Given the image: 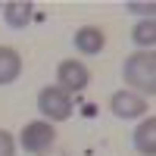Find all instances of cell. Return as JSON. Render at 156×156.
I'll return each instance as SVG.
<instances>
[{
  "label": "cell",
  "instance_id": "obj_1",
  "mask_svg": "<svg viewBox=\"0 0 156 156\" xmlns=\"http://www.w3.org/2000/svg\"><path fill=\"white\" fill-rule=\"evenodd\" d=\"M122 78L131 94L150 100L156 94V53L153 50H134L122 62Z\"/></svg>",
  "mask_w": 156,
  "mask_h": 156
},
{
  "label": "cell",
  "instance_id": "obj_2",
  "mask_svg": "<svg viewBox=\"0 0 156 156\" xmlns=\"http://www.w3.org/2000/svg\"><path fill=\"white\" fill-rule=\"evenodd\" d=\"M53 144H56V128L50 122H44V119H34L28 125H22L19 140H16V147H22L25 153H31V156H44Z\"/></svg>",
  "mask_w": 156,
  "mask_h": 156
},
{
  "label": "cell",
  "instance_id": "obj_3",
  "mask_svg": "<svg viewBox=\"0 0 156 156\" xmlns=\"http://www.w3.org/2000/svg\"><path fill=\"white\" fill-rule=\"evenodd\" d=\"M37 112L44 115V122H66L72 119V97L66 94V90H59L56 84L44 87L41 94H37Z\"/></svg>",
  "mask_w": 156,
  "mask_h": 156
},
{
  "label": "cell",
  "instance_id": "obj_4",
  "mask_svg": "<svg viewBox=\"0 0 156 156\" xmlns=\"http://www.w3.org/2000/svg\"><path fill=\"white\" fill-rule=\"evenodd\" d=\"M90 84V72L81 59H62L56 66V87L66 90V94H81V90Z\"/></svg>",
  "mask_w": 156,
  "mask_h": 156
},
{
  "label": "cell",
  "instance_id": "obj_5",
  "mask_svg": "<svg viewBox=\"0 0 156 156\" xmlns=\"http://www.w3.org/2000/svg\"><path fill=\"white\" fill-rule=\"evenodd\" d=\"M109 112L115 115V119H122V122L144 119V115H147V100L131 94V90H115V94L109 97Z\"/></svg>",
  "mask_w": 156,
  "mask_h": 156
},
{
  "label": "cell",
  "instance_id": "obj_6",
  "mask_svg": "<svg viewBox=\"0 0 156 156\" xmlns=\"http://www.w3.org/2000/svg\"><path fill=\"white\" fill-rule=\"evenodd\" d=\"M72 44L81 56H97L103 53V47H106V34H103L100 25H81L75 34H72Z\"/></svg>",
  "mask_w": 156,
  "mask_h": 156
},
{
  "label": "cell",
  "instance_id": "obj_7",
  "mask_svg": "<svg viewBox=\"0 0 156 156\" xmlns=\"http://www.w3.org/2000/svg\"><path fill=\"white\" fill-rule=\"evenodd\" d=\"M0 16H3V22L12 31H22V28H28L31 19H34V3L31 0H9V3L0 6Z\"/></svg>",
  "mask_w": 156,
  "mask_h": 156
},
{
  "label": "cell",
  "instance_id": "obj_8",
  "mask_svg": "<svg viewBox=\"0 0 156 156\" xmlns=\"http://www.w3.org/2000/svg\"><path fill=\"white\" fill-rule=\"evenodd\" d=\"M131 140H134V150L140 156H156V115H144L140 119Z\"/></svg>",
  "mask_w": 156,
  "mask_h": 156
},
{
  "label": "cell",
  "instance_id": "obj_9",
  "mask_svg": "<svg viewBox=\"0 0 156 156\" xmlns=\"http://www.w3.org/2000/svg\"><path fill=\"white\" fill-rule=\"evenodd\" d=\"M22 75V56L16 47H0V87L3 84H12L16 78Z\"/></svg>",
  "mask_w": 156,
  "mask_h": 156
},
{
  "label": "cell",
  "instance_id": "obj_10",
  "mask_svg": "<svg viewBox=\"0 0 156 156\" xmlns=\"http://www.w3.org/2000/svg\"><path fill=\"white\" fill-rule=\"evenodd\" d=\"M131 41L137 44V50H153L156 47V19H140L131 28Z\"/></svg>",
  "mask_w": 156,
  "mask_h": 156
},
{
  "label": "cell",
  "instance_id": "obj_11",
  "mask_svg": "<svg viewBox=\"0 0 156 156\" xmlns=\"http://www.w3.org/2000/svg\"><path fill=\"white\" fill-rule=\"evenodd\" d=\"M0 156H16V137L6 128H0Z\"/></svg>",
  "mask_w": 156,
  "mask_h": 156
},
{
  "label": "cell",
  "instance_id": "obj_12",
  "mask_svg": "<svg viewBox=\"0 0 156 156\" xmlns=\"http://www.w3.org/2000/svg\"><path fill=\"white\" fill-rule=\"evenodd\" d=\"M131 12H137V16H144V19H153V12H156V3H125Z\"/></svg>",
  "mask_w": 156,
  "mask_h": 156
},
{
  "label": "cell",
  "instance_id": "obj_13",
  "mask_svg": "<svg viewBox=\"0 0 156 156\" xmlns=\"http://www.w3.org/2000/svg\"><path fill=\"white\" fill-rule=\"evenodd\" d=\"M59 156H66V153H59Z\"/></svg>",
  "mask_w": 156,
  "mask_h": 156
},
{
  "label": "cell",
  "instance_id": "obj_14",
  "mask_svg": "<svg viewBox=\"0 0 156 156\" xmlns=\"http://www.w3.org/2000/svg\"><path fill=\"white\" fill-rule=\"evenodd\" d=\"M0 6H3V3H0Z\"/></svg>",
  "mask_w": 156,
  "mask_h": 156
}]
</instances>
